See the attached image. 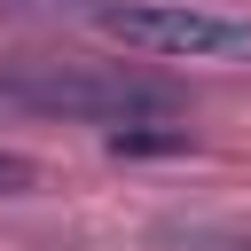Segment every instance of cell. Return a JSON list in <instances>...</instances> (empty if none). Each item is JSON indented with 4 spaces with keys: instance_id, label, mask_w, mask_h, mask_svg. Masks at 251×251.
I'll return each instance as SVG.
<instances>
[{
    "instance_id": "cell-3",
    "label": "cell",
    "mask_w": 251,
    "mask_h": 251,
    "mask_svg": "<svg viewBox=\"0 0 251 251\" xmlns=\"http://www.w3.org/2000/svg\"><path fill=\"white\" fill-rule=\"evenodd\" d=\"M157 251H251V220L243 212H173L149 227Z\"/></svg>"
},
{
    "instance_id": "cell-2",
    "label": "cell",
    "mask_w": 251,
    "mask_h": 251,
    "mask_svg": "<svg viewBox=\"0 0 251 251\" xmlns=\"http://www.w3.org/2000/svg\"><path fill=\"white\" fill-rule=\"evenodd\" d=\"M86 24L149 63H251V16H220L196 0H94Z\"/></svg>"
},
{
    "instance_id": "cell-1",
    "label": "cell",
    "mask_w": 251,
    "mask_h": 251,
    "mask_svg": "<svg viewBox=\"0 0 251 251\" xmlns=\"http://www.w3.org/2000/svg\"><path fill=\"white\" fill-rule=\"evenodd\" d=\"M0 110L118 133L149 118H188V94L149 63H0Z\"/></svg>"
},
{
    "instance_id": "cell-4",
    "label": "cell",
    "mask_w": 251,
    "mask_h": 251,
    "mask_svg": "<svg viewBox=\"0 0 251 251\" xmlns=\"http://www.w3.org/2000/svg\"><path fill=\"white\" fill-rule=\"evenodd\" d=\"M24 188H31V157L0 149V196H24Z\"/></svg>"
}]
</instances>
